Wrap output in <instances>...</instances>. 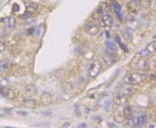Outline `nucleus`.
Wrapping results in <instances>:
<instances>
[{"instance_id": "f257e3e1", "label": "nucleus", "mask_w": 156, "mask_h": 128, "mask_svg": "<svg viewBox=\"0 0 156 128\" xmlns=\"http://www.w3.org/2000/svg\"><path fill=\"white\" fill-rule=\"evenodd\" d=\"M145 79V76L140 73H133L126 75L124 78V81L129 85H137L143 82Z\"/></svg>"}, {"instance_id": "f03ea898", "label": "nucleus", "mask_w": 156, "mask_h": 128, "mask_svg": "<svg viewBox=\"0 0 156 128\" xmlns=\"http://www.w3.org/2000/svg\"><path fill=\"white\" fill-rule=\"evenodd\" d=\"M101 69V64L99 61H94L90 65L89 74L91 77H96L99 75Z\"/></svg>"}, {"instance_id": "7ed1b4c3", "label": "nucleus", "mask_w": 156, "mask_h": 128, "mask_svg": "<svg viewBox=\"0 0 156 128\" xmlns=\"http://www.w3.org/2000/svg\"><path fill=\"white\" fill-rule=\"evenodd\" d=\"M86 30L89 35H96L99 33V27L97 24L92 22H89L85 25Z\"/></svg>"}, {"instance_id": "20e7f679", "label": "nucleus", "mask_w": 156, "mask_h": 128, "mask_svg": "<svg viewBox=\"0 0 156 128\" xmlns=\"http://www.w3.org/2000/svg\"><path fill=\"white\" fill-rule=\"evenodd\" d=\"M0 93L2 94L9 99H15L16 98L15 92L12 89L7 87H1L0 88Z\"/></svg>"}, {"instance_id": "39448f33", "label": "nucleus", "mask_w": 156, "mask_h": 128, "mask_svg": "<svg viewBox=\"0 0 156 128\" xmlns=\"http://www.w3.org/2000/svg\"><path fill=\"white\" fill-rule=\"evenodd\" d=\"M41 103L43 105H49L53 101V97L52 95L48 92H45L41 95Z\"/></svg>"}, {"instance_id": "423d86ee", "label": "nucleus", "mask_w": 156, "mask_h": 128, "mask_svg": "<svg viewBox=\"0 0 156 128\" xmlns=\"http://www.w3.org/2000/svg\"><path fill=\"white\" fill-rule=\"evenodd\" d=\"M106 46H107V51L110 55H114L117 53V48L114 44L111 41H107L106 43Z\"/></svg>"}, {"instance_id": "0eeeda50", "label": "nucleus", "mask_w": 156, "mask_h": 128, "mask_svg": "<svg viewBox=\"0 0 156 128\" xmlns=\"http://www.w3.org/2000/svg\"><path fill=\"white\" fill-rule=\"evenodd\" d=\"M10 67V62L8 60H4L0 62V72L2 73H6L9 71Z\"/></svg>"}, {"instance_id": "6e6552de", "label": "nucleus", "mask_w": 156, "mask_h": 128, "mask_svg": "<svg viewBox=\"0 0 156 128\" xmlns=\"http://www.w3.org/2000/svg\"><path fill=\"white\" fill-rule=\"evenodd\" d=\"M101 21L105 26H107V27H112L113 25V20L111 17V16L109 15H104L101 17Z\"/></svg>"}, {"instance_id": "1a4fd4ad", "label": "nucleus", "mask_w": 156, "mask_h": 128, "mask_svg": "<svg viewBox=\"0 0 156 128\" xmlns=\"http://www.w3.org/2000/svg\"><path fill=\"white\" fill-rule=\"evenodd\" d=\"M122 115L124 116V117H125V119H132V117H133V111H132V108L130 106L127 105L124 108Z\"/></svg>"}, {"instance_id": "9d476101", "label": "nucleus", "mask_w": 156, "mask_h": 128, "mask_svg": "<svg viewBox=\"0 0 156 128\" xmlns=\"http://www.w3.org/2000/svg\"><path fill=\"white\" fill-rule=\"evenodd\" d=\"M147 122V116L146 115H141L140 117L137 118V122H136V125L137 127H143V126L145 125Z\"/></svg>"}, {"instance_id": "9b49d317", "label": "nucleus", "mask_w": 156, "mask_h": 128, "mask_svg": "<svg viewBox=\"0 0 156 128\" xmlns=\"http://www.w3.org/2000/svg\"><path fill=\"white\" fill-rule=\"evenodd\" d=\"M24 105L25 107L28 108H35L37 107V101L35 99H26L25 101H24Z\"/></svg>"}, {"instance_id": "f8f14e48", "label": "nucleus", "mask_w": 156, "mask_h": 128, "mask_svg": "<svg viewBox=\"0 0 156 128\" xmlns=\"http://www.w3.org/2000/svg\"><path fill=\"white\" fill-rule=\"evenodd\" d=\"M37 7H37V4L33 2L30 4V5L27 6V9H26V11H27V12L28 13H34L37 10Z\"/></svg>"}, {"instance_id": "ddd939ff", "label": "nucleus", "mask_w": 156, "mask_h": 128, "mask_svg": "<svg viewBox=\"0 0 156 128\" xmlns=\"http://www.w3.org/2000/svg\"><path fill=\"white\" fill-rule=\"evenodd\" d=\"M114 101H115L116 105L120 106V105H122L123 103H125V97H124V96H122V94H118L116 96L115 99H114Z\"/></svg>"}, {"instance_id": "4468645a", "label": "nucleus", "mask_w": 156, "mask_h": 128, "mask_svg": "<svg viewBox=\"0 0 156 128\" xmlns=\"http://www.w3.org/2000/svg\"><path fill=\"white\" fill-rule=\"evenodd\" d=\"M146 50L148 51L149 53H154L155 52L156 50V42L153 41L147 45Z\"/></svg>"}, {"instance_id": "2eb2a0df", "label": "nucleus", "mask_w": 156, "mask_h": 128, "mask_svg": "<svg viewBox=\"0 0 156 128\" xmlns=\"http://www.w3.org/2000/svg\"><path fill=\"white\" fill-rule=\"evenodd\" d=\"M7 25L8 27H15L16 26V24H17V21H16V19L15 17H10L7 18Z\"/></svg>"}, {"instance_id": "dca6fc26", "label": "nucleus", "mask_w": 156, "mask_h": 128, "mask_svg": "<svg viewBox=\"0 0 156 128\" xmlns=\"http://www.w3.org/2000/svg\"><path fill=\"white\" fill-rule=\"evenodd\" d=\"M114 120L117 123H122L125 120V117H124L123 115H122L120 113H118L114 116Z\"/></svg>"}, {"instance_id": "f3484780", "label": "nucleus", "mask_w": 156, "mask_h": 128, "mask_svg": "<svg viewBox=\"0 0 156 128\" xmlns=\"http://www.w3.org/2000/svg\"><path fill=\"white\" fill-rule=\"evenodd\" d=\"M134 93V89L131 87H127L125 88V89L123 90V94L125 96H130Z\"/></svg>"}, {"instance_id": "a211bd4d", "label": "nucleus", "mask_w": 156, "mask_h": 128, "mask_svg": "<svg viewBox=\"0 0 156 128\" xmlns=\"http://www.w3.org/2000/svg\"><path fill=\"white\" fill-rule=\"evenodd\" d=\"M140 5L141 6H143L145 7H147L151 5L152 0H140Z\"/></svg>"}, {"instance_id": "6ab92c4d", "label": "nucleus", "mask_w": 156, "mask_h": 128, "mask_svg": "<svg viewBox=\"0 0 156 128\" xmlns=\"http://www.w3.org/2000/svg\"><path fill=\"white\" fill-rule=\"evenodd\" d=\"M92 18L94 20H99L101 17V13L99 12H96L92 15Z\"/></svg>"}, {"instance_id": "aec40b11", "label": "nucleus", "mask_w": 156, "mask_h": 128, "mask_svg": "<svg viewBox=\"0 0 156 128\" xmlns=\"http://www.w3.org/2000/svg\"><path fill=\"white\" fill-rule=\"evenodd\" d=\"M122 34H123V37L124 38L127 40V36L128 37H129V36L131 35V33H129V30H124V31L122 32Z\"/></svg>"}, {"instance_id": "412c9836", "label": "nucleus", "mask_w": 156, "mask_h": 128, "mask_svg": "<svg viewBox=\"0 0 156 128\" xmlns=\"http://www.w3.org/2000/svg\"><path fill=\"white\" fill-rule=\"evenodd\" d=\"M150 53H148V51L146 50V48L140 52V55L141 56H147V55H148Z\"/></svg>"}, {"instance_id": "4be33fe9", "label": "nucleus", "mask_w": 156, "mask_h": 128, "mask_svg": "<svg viewBox=\"0 0 156 128\" xmlns=\"http://www.w3.org/2000/svg\"><path fill=\"white\" fill-rule=\"evenodd\" d=\"M6 48V45L5 44L3 43V42L0 41V52H2L5 50Z\"/></svg>"}, {"instance_id": "5701e85b", "label": "nucleus", "mask_w": 156, "mask_h": 128, "mask_svg": "<svg viewBox=\"0 0 156 128\" xmlns=\"http://www.w3.org/2000/svg\"><path fill=\"white\" fill-rule=\"evenodd\" d=\"M19 9H20L19 5H18L17 4H14L13 6H12V11L13 12H17V11H19Z\"/></svg>"}, {"instance_id": "b1692460", "label": "nucleus", "mask_w": 156, "mask_h": 128, "mask_svg": "<svg viewBox=\"0 0 156 128\" xmlns=\"http://www.w3.org/2000/svg\"><path fill=\"white\" fill-rule=\"evenodd\" d=\"M119 46L121 47V48H122V49L124 50V51H126V52H127V51H127V48H126V46H125V45H124V44L122 43L121 42H120V43H119Z\"/></svg>"}, {"instance_id": "393cba45", "label": "nucleus", "mask_w": 156, "mask_h": 128, "mask_svg": "<svg viewBox=\"0 0 156 128\" xmlns=\"http://www.w3.org/2000/svg\"><path fill=\"white\" fill-rule=\"evenodd\" d=\"M109 100H107V101H105V109H108V107H109Z\"/></svg>"}, {"instance_id": "a878e982", "label": "nucleus", "mask_w": 156, "mask_h": 128, "mask_svg": "<svg viewBox=\"0 0 156 128\" xmlns=\"http://www.w3.org/2000/svg\"><path fill=\"white\" fill-rule=\"evenodd\" d=\"M86 127H87V125H86L85 123L79 124V125H78V128H85Z\"/></svg>"}, {"instance_id": "bb28decb", "label": "nucleus", "mask_w": 156, "mask_h": 128, "mask_svg": "<svg viewBox=\"0 0 156 128\" xmlns=\"http://www.w3.org/2000/svg\"><path fill=\"white\" fill-rule=\"evenodd\" d=\"M147 128H155V125H150Z\"/></svg>"}]
</instances>
